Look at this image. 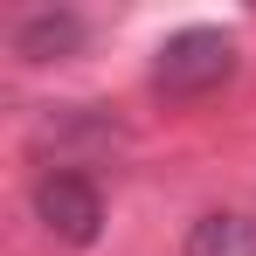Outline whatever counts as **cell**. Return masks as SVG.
I'll use <instances>...</instances> for the list:
<instances>
[{
    "label": "cell",
    "instance_id": "1",
    "mask_svg": "<svg viewBox=\"0 0 256 256\" xmlns=\"http://www.w3.org/2000/svg\"><path fill=\"white\" fill-rule=\"evenodd\" d=\"M236 76V42L222 28H173L160 56H152V90L187 104V97H208Z\"/></svg>",
    "mask_w": 256,
    "mask_h": 256
},
{
    "label": "cell",
    "instance_id": "2",
    "mask_svg": "<svg viewBox=\"0 0 256 256\" xmlns=\"http://www.w3.org/2000/svg\"><path fill=\"white\" fill-rule=\"evenodd\" d=\"M35 222H42L56 242H70V250H90L97 236H104V194H97V180L76 166H48L35 180Z\"/></svg>",
    "mask_w": 256,
    "mask_h": 256
},
{
    "label": "cell",
    "instance_id": "3",
    "mask_svg": "<svg viewBox=\"0 0 256 256\" xmlns=\"http://www.w3.org/2000/svg\"><path fill=\"white\" fill-rule=\"evenodd\" d=\"M180 256H256V214H242V208L201 214V222L187 228Z\"/></svg>",
    "mask_w": 256,
    "mask_h": 256
},
{
    "label": "cell",
    "instance_id": "4",
    "mask_svg": "<svg viewBox=\"0 0 256 256\" xmlns=\"http://www.w3.org/2000/svg\"><path fill=\"white\" fill-rule=\"evenodd\" d=\"M76 42H84V21H76L70 7H42V14H28V21L14 28V56H28V62L76 56Z\"/></svg>",
    "mask_w": 256,
    "mask_h": 256
}]
</instances>
